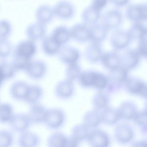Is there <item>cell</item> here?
<instances>
[{
	"mask_svg": "<svg viewBox=\"0 0 147 147\" xmlns=\"http://www.w3.org/2000/svg\"><path fill=\"white\" fill-rule=\"evenodd\" d=\"M53 7L55 17L62 20H67L71 19L76 12L74 5L66 0L59 1Z\"/></svg>",
	"mask_w": 147,
	"mask_h": 147,
	"instance_id": "obj_1",
	"label": "cell"
},
{
	"mask_svg": "<svg viewBox=\"0 0 147 147\" xmlns=\"http://www.w3.org/2000/svg\"><path fill=\"white\" fill-rule=\"evenodd\" d=\"M65 119L64 112L59 108H53L47 110L44 122L49 128L55 129L63 124Z\"/></svg>",
	"mask_w": 147,
	"mask_h": 147,
	"instance_id": "obj_2",
	"label": "cell"
},
{
	"mask_svg": "<svg viewBox=\"0 0 147 147\" xmlns=\"http://www.w3.org/2000/svg\"><path fill=\"white\" fill-rule=\"evenodd\" d=\"M126 14L129 20L134 23H142L146 21L147 5L146 3H133L127 7Z\"/></svg>",
	"mask_w": 147,
	"mask_h": 147,
	"instance_id": "obj_3",
	"label": "cell"
},
{
	"mask_svg": "<svg viewBox=\"0 0 147 147\" xmlns=\"http://www.w3.org/2000/svg\"><path fill=\"white\" fill-rule=\"evenodd\" d=\"M47 65L43 61L40 60H30L24 70L27 75L34 80L42 78L45 75Z\"/></svg>",
	"mask_w": 147,
	"mask_h": 147,
	"instance_id": "obj_4",
	"label": "cell"
},
{
	"mask_svg": "<svg viewBox=\"0 0 147 147\" xmlns=\"http://www.w3.org/2000/svg\"><path fill=\"white\" fill-rule=\"evenodd\" d=\"M123 20L121 12L117 9H112L105 12L101 18L102 24L107 29L119 26Z\"/></svg>",
	"mask_w": 147,
	"mask_h": 147,
	"instance_id": "obj_5",
	"label": "cell"
},
{
	"mask_svg": "<svg viewBox=\"0 0 147 147\" xmlns=\"http://www.w3.org/2000/svg\"><path fill=\"white\" fill-rule=\"evenodd\" d=\"M58 54L61 62L67 65L77 62L80 57L78 50L69 45L61 46Z\"/></svg>",
	"mask_w": 147,
	"mask_h": 147,
	"instance_id": "obj_6",
	"label": "cell"
},
{
	"mask_svg": "<svg viewBox=\"0 0 147 147\" xmlns=\"http://www.w3.org/2000/svg\"><path fill=\"white\" fill-rule=\"evenodd\" d=\"M37 50L34 41L28 39L19 42L15 49L13 54L31 59L36 54Z\"/></svg>",
	"mask_w": 147,
	"mask_h": 147,
	"instance_id": "obj_7",
	"label": "cell"
},
{
	"mask_svg": "<svg viewBox=\"0 0 147 147\" xmlns=\"http://www.w3.org/2000/svg\"><path fill=\"white\" fill-rule=\"evenodd\" d=\"M35 16L36 21L46 25L51 22L55 17L53 7L45 4L37 7Z\"/></svg>",
	"mask_w": 147,
	"mask_h": 147,
	"instance_id": "obj_8",
	"label": "cell"
},
{
	"mask_svg": "<svg viewBox=\"0 0 147 147\" xmlns=\"http://www.w3.org/2000/svg\"><path fill=\"white\" fill-rule=\"evenodd\" d=\"M9 123L13 130L21 133L27 131L32 123L28 114L19 113L14 115Z\"/></svg>",
	"mask_w": 147,
	"mask_h": 147,
	"instance_id": "obj_9",
	"label": "cell"
},
{
	"mask_svg": "<svg viewBox=\"0 0 147 147\" xmlns=\"http://www.w3.org/2000/svg\"><path fill=\"white\" fill-rule=\"evenodd\" d=\"M46 31V25L36 21L28 26L26 33L28 39L35 41L42 40L45 36Z\"/></svg>",
	"mask_w": 147,
	"mask_h": 147,
	"instance_id": "obj_10",
	"label": "cell"
},
{
	"mask_svg": "<svg viewBox=\"0 0 147 147\" xmlns=\"http://www.w3.org/2000/svg\"><path fill=\"white\" fill-rule=\"evenodd\" d=\"M70 30L71 38L77 42H84L90 37L89 26L83 22L74 24Z\"/></svg>",
	"mask_w": 147,
	"mask_h": 147,
	"instance_id": "obj_11",
	"label": "cell"
},
{
	"mask_svg": "<svg viewBox=\"0 0 147 147\" xmlns=\"http://www.w3.org/2000/svg\"><path fill=\"white\" fill-rule=\"evenodd\" d=\"M89 144L95 147H106L109 143L107 134L100 130H96L89 133L87 138Z\"/></svg>",
	"mask_w": 147,
	"mask_h": 147,
	"instance_id": "obj_12",
	"label": "cell"
},
{
	"mask_svg": "<svg viewBox=\"0 0 147 147\" xmlns=\"http://www.w3.org/2000/svg\"><path fill=\"white\" fill-rule=\"evenodd\" d=\"M73 82L67 79L59 81L55 88L56 96L63 99H68L71 97L74 91Z\"/></svg>",
	"mask_w": 147,
	"mask_h": 147,
	"instance_id": "obj_13",
	"label": "cell"
},
{
	"mask_svg": "<svg viewBox=\"0 0 147 147\" xmlns=\"http://www.w3.org/2000/svg\"><path fill=\"white\" fill-rule=\"evenodd\" d=\"M47 110L40 103L36 102L32 104L28 114L32 123L37 124L44 122Z\"/></svg>",
	"mask_w": 147,
	"mask_h": 147,
	"instance_id": "obj_14",
	"label": "cell"
},
{
	"mask_svg": "<svg viewBox=\"0 0 147 147\" xmlns=\"http://www.w3.org/2000/svg\"><path fill=\"white\" fill-rule=\"evenodd\" d=\"M51 36L61 46L70 40L71 38L70 30L65 25H59L54 29Z\"/></svg>",
	"mask_w": 147,
	"mask_h": 147,
	"instance_id": "obj_15",
	"label": "cell"
},
{
	"mask_svg": "<svg viewBox=\"0 0 147 147\" xmlns=\"http://www.w3.org/2000/svg\"><path fill=\"white\" fill-rule=\"evenodd\" d=\"M40 142V138L37 134L27 130L21 133L18 140L19 145L22 147H36Z\"/></svg>",
	"mask_w": 147,
	"mask_h": 147,
	"instance_id": "obj_16",
	"label": "cell"
},
{
	"mask_svg": "<svg viewBox=\"0 0 147 147\" xmlns=\"http://www.w3.org/2000/svg\"><path fill=\"white\" fill-rule=\"evenodd\" d=\"M115 136L117 139L121 143H127L131 140L134 133L133 130L128 125L120 124L116 127Z\"/></svg>",
	"mask_w": 147,
	"mask_h": 147,
	"instance_id": "obj_17",
	"label": "cell"
},
{
	"mask_svg": "<svg viewBox=\"0 0 147 147\" xmlns=\"http://www.w3.org/2000/svg\"><path fill=\"white\" fill-rule=\"evenodd\" d=\"M29 86V85L25 82H16L10 87V94L13 98L17 100H24Z\"/></svg>",
	"mask_w": 147,
	"mask_h": 147,
	"instance_id": "obj_18",
	"label": "cell"
},
{
	"mask_svg": "<svg viewBox=\"0 0 147 147\" xmlns=\"http://www.w3.org/2000/svg\"><path fill=\"white\" fill-rule=\"evenodd\" d=\"M42 40V49L45 54L52 56L58 53L61 46L51 36H45Z\"/></svg>",
	"mask_w": 147,
	"mask_h": 147,
	"instance_id": "obj_19",
	"label": "cell"
},
{
	"mask_svg": "<svg viewBox=\"0 0 147 147\" xmlns=\"http://www.w3.org/2000/svg\"><path fill=\"white\" fill-rule=\"evenodd\" d=\"M127 87L132 94L146 97L147 86L142 82L136 79H130L127 82Z\"/></svg>",
	"mask_w": 147,
	"mask_h": 147,
	"instance_id": "obj_20",
	"label": "cell"
},
{
	"mask_svg": "<svg viewBox=\"0 0 147 147\" xmlns=\"http://www.w3.org/2000/svg\"><path fill=\"white\" fill-rule=\"evenodd\" d=\"M100 11L91 5L85 8L82 12V18L83 23L89 26L96 23L100 17Z\"/></svg>",
	"mask_w": 147,
	"mask_h": 147,
	"instance_id": "obj_21",
	"label": "cell"
},
{
	"mask_svg": "<svg viewBox=\"0 0 147 147\" xmlns=\"http://www.w3.org/2000/svg\"><path fill=\"white\" fill-rule=\"evenodd\" d=\"M117 111L120 118L127 119L133 118L137 112L135 105L129 101L122 103Z\"/></svg>",
	"mask_w": 147,
	"mask_h": 147,
	"instance_id": "obj_22",
	"label": "cell"
},
{
	"mask_svg": "<svg viewBox=\"0 0 147 147\" xmlns=\"http://www.w3.org/2000/svg\"><path fill=\"white\" fill-rule=\"evenodd\" d=\"M101 121V112L97 109L87 112L83 118V123L89 128L96 126Z\"/></svg>",
	"mask_w": 147,
	"mask_h": 147,
	"instance_id": "obj_23",
	"label": "cell"
},
{
	"mask_svg": "<svg viewBox=\"0 0 147 147\" xmlns=\"http://www.w3.org/2000/svg\"><path fill=\"white\" fill-rule=\"evenodd\" d=\"M68 136L63 133L57 132L51 134L47 140V144L51 147H66Z\"/></svg>",
	"mask_w": 147,
	"mask_h": 147,
	"instance_id": "obj_24",
	"label": "cell"
},
{
	"mask_svg": "<svg viewBox=\"0 0 147 147\" xmlns=\"http://www.w3.org/2000/svg\"><path fill=\"white\" fill-rule=\"evenodd\" d=\"M101 114V121L107 124H114L120 118L117 110L113 108H106Z\"/></svg>",
	"mask_w": 147,
	"mask_h": 147,
	"instance_id": "obj_25",
	"label": "cell"
},
{
	"mask_svg": "<svg viewBox=\"0 0 147 147\" xmlns=\"http://www.w3.org/2000/svg\"><path fill=\"white\" fill-rule=\"evenodd\" d=\"M43 92L42 89L40 86L36 85L29 86L24 100L31 104L36 102L41 97Z\"/></svg>",
	"mask_w": 147,
	"mask_h": 147,
	"instance_id": "obj_26",
	"label": "cell"
},
{
	"mask_svg": "<svg viewBox=\"0 0 147 147\" xmlns=\"http://www.w3.org/2000/svg\"><path fill=\"white\" fill-rule=\"evenodd\" d=\"M89 128L83 123L77 125L72 128L71 136L79 142L87 138Z\"/></svg>",
	"mask_w": 147,
	"mask_h": 147,
	"instance_id": "obj_27",
	"label": "cell"
},
{
	"mask_svg": "<svg viewBox=\"0 0 147 147\" xmlns=\"http://www.w3.org/2000/svg\"><path fill=\"white\" fill-rule=\"evenodd\" d=\"M12 106L7 103L0 104V122L6 123L9 122L14 115Z\"/></svg>",
	"mask_w": 147,
	"mask_h": 147,
	"instance_id": "obj_28",
	"label": "cell"
},
{
	"mask_svg": "<svg viewBox=\"0 0 147 147\" xmlns=\"http://www.w3.org/2000/svg\"><path fill=\"white\" fill-rule=\"evenodd\" d=\"M81 70L77 62L67 65L65 72L66 79L73 82L78 78L81 73Z\"/></svg>",
	"mask_w": 147,
	"mask_h": 147,
	"instance_id": "obj_29",
	"label": "cell"
},
{
	"mask_svg": "<svg viewBox=\"0 0 147 147\" xmlns=\"http://www.w3.org/2000/svg\"><path fill=\"white\" fill-rule=\"evenodd\" d=\"M30 59L13 54L12 64L16 70H24Z\"/></svg>",
	"mask_w": 147,
	"mask_h": 147,
	"instance_id": "obj_30",
	"label": "cell"
},
{
	"mask_svg": "<svg viewBox=\"0 0 147 147\" xmlns=\"http://www.w3.org/2000/svg\"><path fill=\"white\" fill-rule=\"evenodd\" d=\"M0 70L5 79L13 77L17 71L11 63L5 61H3L0 62Z\"/></svg>",
	"mask_w": 147,
	"mask_h": 147,
	"instance_id": "obj_31",
	"label": "cell"
},
{
	"mask_svg": "<svg viewBox=\"0 0 147 147\" xmlns=\"http://www.w3.org/2000/svg\"><path fill=\"white\" fill-rule=\"evenodd\" d=\"M108 99L107 95L102 92L96 93L92 99V103L96 109L99 110L107 106Z\"/></svg>",
	"mask_w": 147,
	"mask_h": 147,
	"instance_id": "obj_32",
	"label": "cell"
},
{
	"mask_svg": "<svg viewBox=\"0 0 147 147\" xmlns=\"http://www.w3.org/2000/svg\"><path fill=\"white\" fill-rule=\"evenodd\" d=\"M13 137L9 131L5 129L0 130V147L11 146L13 142Z\"/></svg>",
	"mask_w": 147,
	"mask_h": 147,
	"instance_id": "obj_33",
	"label": "cell"
},
{
	"mask_svg": "<svg viewBox=\"0 0 147 147\" xmlns=\"http://www.w3.org/2000/svg\"><path fill=\"white\" fill-rule=\"evenodd\" d=\"M13 49L11 42L7 38H0V58H5L9 56Z\"/></svg>",
	"mask_w": 147,
	"mask_h": 147,
	"instance_id": "obj_34",
	"label": "cell"
},
{
	"mask_svg": "<svg viewBox=\"0 0 147 147\" xmlns=\"http://www.w3.org/2000/svg\"><path fill=\"white\" fill-rule=\"evenodd\" d=\"M11 30V25L9 21L4 19L0 20V38H7Z\"/></svg>",
	"mask_w": 147,
	"mask_h": 147,
	"instance_id": "obj_35",
	"label": "cell"
},
{
	"mask_svg": "<svg viewBox=\"0 0 147 147\" xmlns=\"http://www.w3.org/2000/svg\"><path fill=\"white\" fill-rule=\"evenodd\" d=\"M107 83V79L103 76L95 73L92 86L100 89H104L106 86Z\"/></svg>",
	"mask_w": 147,
	"mask_h": 147,
	"instance_id": "obj_36",
	"label": "cell"
},
{
	"mask_svg": "<svg viewBox=\"0 0 147 147\" xmlns=\"http://www.w3.org/2000/svg\"><path fill=\"white\" fill-rule=\"evenodd\" d=\"M133 118L135 121L138 124L146 126V110H145L138 112H137Z\"/></svg>",
	"mask_w": 147,
	"mask_h": 147,
	"instance_id": "obj_37",
	"label": "cell"
},
{
	"mask_svg": "<svg viewBox=\"0 0 147 147\" xmlns=\"http://www.w3.org/2000/svg\"><path fill=\"white\" fill-rule=\"evenodd\" d=\"M102 59L103 62L107 66L112 68L116 67L118 61L115 56L110 54H107L103 57Z\"/></svg>",
	"mask_w": 147,
	"mask_h": 147,
	"instance_id": "obj_38",
	"label": "cell"
},
{
	"mask_svg": "<svg viewBox=\"0 0 147 147\" xmlns=\"http://www.w3.org/2000/svg\"><path fill=\"white\" fill-rule=\"evenodd\" d=\"M113 72L115 73V76L117 80L121 81L125 79L126 77V72L123 69L117 68V67L112 68Z\"/></svg>",
	"mask_w": 147,
	"mask_h": 147,
	"instance_id": "obj_39",
	"label": "cell"
},
{
	"mask_svg": "<svg viewBox=\"0 0 147 147\" xmlns=\"http://www.w3.org/2000/svg\"><path fill=\"white\" fill-rule=\"evenodd\" d=\"M108 0H92L90 4L97 10L101 11L107 5Z\"/></svg>",
	"mask_w": 147,
	"mask_h": 147,
	"instance_id": "obj_40",
	"label": "cell"
},
{
	"mask_svg": "<svg viewBox=\"0 0 147 147\" xmlns=\"http://www.w3.org/2000/svg\"><path fill=\"white\" fill-rule=\"evenodd\" d=\"M114 5L118 6L121 7L126 5L128 2L129 0H110Z\"/></svg>",
	"mask_w": 147,
	"mask_h": 147,
	"instance_id": "obj_41",
	"label": "cell"
},
{
	"mask_svg": "<svg viewBox=\"0 0 147 147\" xmlns=\"http://www.w3.org/2000/svg\"><path fill=\"white\" fill-rule=\"evenodd\" d=\"M147 142L144 141H141L135 143L134 146L147 147Z\"/></svg>",
	"mask_w": 147,
	"mask_h": 147,
	"instance_id": "obj_42",
	"label": "cell"
},
{
	"mask_svg": "<svg viewBox=\"0 0 147 147\" xmlns=\"http://www.w3.org/2000/svg\"><path fill=\"white\" fill-rule=\"evenodd\" d=\"M5 80V79L2 73L0 70V86Z\"/></svg>",
	"mask_w": 147,
	"mask_h": 147,
	"instance_id": "obj_43",
	"label": "cell"
}]
</instances>
